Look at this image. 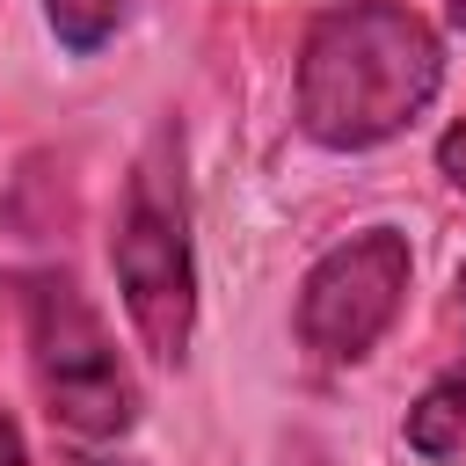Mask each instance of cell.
<instances>
[{
	"label": "cell",
	"mask_w": 466,
	"mask_h": 466,
	"mask_svg": "<svg viewBox=\"0 0 466 466\" xmlns=\"http://www.w3.org/2000/svg\"><path fill=\"white\" fill-rule=\"evenodd\" d=\"M444 80V44L400 0H335L299 44V131L328 153L400 138Z\"/></svg>",
	"instance_id": "1"
},
{
	"label": "cell",
	"mask_w": 466,
	"mask_h": 466,
	"mask_svg": "<svg viewBox=\"0 0 466 466\" xmlns=\"http://www.w3.org/2000/svg\"><path fill=\"white\" fill-rule=\"evenodd\" d=\"M109 269H116V299L146 357L182 364L197 342V240H189V175H182L175 124H160L124 175L116 226H109Z\"/></svg>",
	"instance_id": "2"
},
{
	"label": "cell",
	"mask_w": 466,
	"mask_h": 466,
	"mask_svg": "<svg viewBox=\"0 0 466 466\" xmlns=\"http://www.w3.org/2000/svg\"><path fill=\"white\" fill-rule=\"evenodd\" d=\"M15 291H22L29 371L51 422H66L73 437H124L138 422V379L116 357V335L102 328L87 291L66 269H29Z\"/></svg>",
	"instance_id": "3"
},
{
	"label": "cell",
	"mask_w": 466,
	"mask_h": 466,
	"mask_svg": "<svg viewBox=\"0 0 466 466\" xmlns=\"http://www.w3.org/2000/svg\"><path fill=\"white\" fill-rule=\"evenodd\" d=\"M408 277H415V255L393 226H364V233L335 240L299 284V342L320 364L371 357L379 335L408 306Z\"/></svg>",
	"instance_id": "4"
},
{
	"label": "cell",
	"mask_w": 466,
	"mask_h": 466,
	"mask_svg": "<svg viewBox=\"0 0 466 466\" xmlns=\"http://www.w3.org/2000/svg\"><path fill=\"white\" fill-rule=\"evenodd\" d=\"M459 444H466V379H437V386L408 408V451L451 459Z\"/></svg>",
	"instance_id": "5"
},
{
	"label": "cell",
	"mask_w": 466,
	"mask_h": 466,
	"mask_svg": "<svg viewBox=\"0 0 466 466\" xmlns=\"http://www.w3.org/2000/svg\"><path fill=\"white\" fill-rule=\"evenodd\" d=\"M124 15H131V0H44V22H51V36L66 44V51H102L116 29H124Z\"/></svg>",
	"instance_id": "6"
},
{
	"label": "cell",
	"mask_w": 466,
	"mask_h": 466,
	"mask_svg": "<svg viewBox=\"0 0 466 466\" xmlns=\"http://www.w3.org/2000/svg\"><path fill=\"white\" fill-rule=\"evenodd\" d=\"M437 167L451 175V189H466V124H451V131L437 138Z\"/></svg>",
	"instance_id": "7"
},
{
	"label": "cell",
	"mask_w": 466,
	"mask_h": 466,
	"mask_svg": "<svg viewBox=\"0 0 466 466\" xmlns=\"http://www.w3.org/2000/svg\"><path fill=\"white\" fill-rule=\"evenodd\" d=\"M0 466H29V444H22L15 415H0Z\"/></svg>",
	"instance_id": "8"
},
{
	"label": "cell",
	"mask_w": 466,
	"mask_h": 466,
	"mask_svg": "<svg viewBox=\"0 0 466 466\" xmlns=\"http://www.w3.org/2000/svg\"><path fill=\"white\" fill-rule=\"evenodd\" d=\"M451 22H459V29H466V0H451Z\"/></svg>",
	"instance_id": "9"
},
{
	"label": "cell",
	"mask_w": 466,
	"mask_h": 466,
	"mask_svg": "<svg viewBox=\"0 0 466 466\" xmlns=\"http://www.w3.org/2000/svg\"><path fill=\"white\" fill-rule=\"evenodd\" d=\"M73 466H116V459H73Z\"/></svg>",
	"instance_id": "10"
}]
</instances>
